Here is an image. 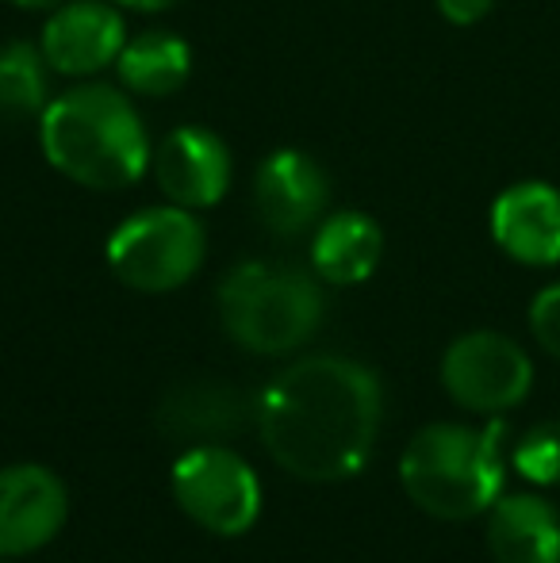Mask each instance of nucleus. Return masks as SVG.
Returning a JSON list of instances; mask_svg holds the SVG:
<instances>
[{"instance_id": "6", "label": "nucleus", "mask_w": 560, "mask_h": 563, "mask_svg": "<svg viewBox=\"0 0 560 563\" xmlns=\"http://www.w3.org/2000/svg\"><path fill=\"white\" fill-rule=\"evenodd\" d=\"M173 495L180 510L216 537H239L257 521L262 487L239 452L223 445H193L173 464Z\"/></svg>"}, {"instance_id": "1", "label": "nucleus", "mask_w": 560, "mask_h": 563, "mask_svg": "<svg viewBox=\"0 0 560 563\" xmlns=\"http://www.w3.org/2000/svg\"><path fill=\"white\" fill-rule=\"evenodd\" d=\"M381 379L350 356H304L257 399L265 449L304 483H342L361 472L381 438Z\"/></svg>"}, {"instance_id": "19", "label": "nucleus", "mask_w": 560, "mask_h": 563, "mask_svg": "<svg viewBox=\"0 0 560 563\" xmlns=\"http://www.w3.org/2000/svg\"><path fill=\"white\" fill-rule=\"evenodd\" d=\"M530 334L553 361H560V280L546 284L530 303Z\"/></svg>"}, {"instance_id": "9", "label": "nucleus", "mask_w": 560, "mask_h": 563, "mask_svg": "<svg viewBox=\"0 0 560 563\" xmlns=\"http://www.w3.org/2000/svg\"><path fill=\"white\" fill-rule=\"evenodd\" d=\"M123 43H128V23L120 8L105 0H69L54 8L43 23V51L46 66L62 77H92L100 69L116 66Z\"/></svg>"}, {"instance_id": "7", "label": "nucleus", "mask_w": 560, "mask_h": 563, "mask_svg": "<svg viewBox=\"0 0 560 563\" xmlns=\"http://www.w3.org/2000/svg\"><path fill=\"white\" fill-rule=\"evenodd\" d=\"M441 387L449 399L476 415H503L534 387V361L499 330H469L441 356Z\"/></svg>"}, {"instance_id": "10", "label": "nucleus", "mask_w": 560, "mask_h": 563, "mask_svg": "<svg viewBox=\"0 0 560 563\" xmlns=\"http://www.w3.org/2000/svg\"><path fill=\"white\" fill-rule=\"evenodd\" d=\"M69 514L62 479L43 464L0 467V560L39 552L58 537Z\"/></svg>"}, {"instance_id": "3", "label": "nucleus", "mask_w": 560, "mask_h": 563, "mask_svg": "<svg viewBox=\"0 0 560 563\" xmlns=\"http://www.w3.org/2000/svg\"><path fill=\"white\" fill-rule=\"evenodd\" d=\"M499 433V426H487V430L457 422L422 426L399 460L407 498L441 521H469L492 510L507 475Z\"/></svg>"}, {"instance_id": "17", "label": "nucleus", "mask_w": 560, "mask_h": 563, "mask_svg": "<svg viewBox=\"0 0 560 563\" xmlns=\"http://www.w3.org/2000/svg\"><path fill=\"white\" fill-rule=\"evenodd\" d=\"M46 58L31 43H4L0 46V119L43 115L51 104V85H46Z\"/></svg>"}, {"instance_id": "14", "label": "nucleus", "mask_w": 560, "mask_h": 563, "mask_svg": "<svg viewBox=\"0 0 560 563\" xmlns=\"http://www.w3.org/2000/svg\"><path fill=\"white\" fill-rule=\"evenodd\" d=\"M384 257V230L365 211H334L322 219L311 242V268L319 280L350 288L365 284Z\"/></svg>"}, {"instance_id": "4", "label": "nucleus", "mask_w": 560, "mask_h": 563, "mask_svg": "<svg viewBox=\"0 0 560 563\" xmlns=\"http://www.w3.org/2000/svg\"><path fill=\"white\" fill-rule=\"evenodd\" d=\"M327 299L299 268L246 261L219 284L223 330L250 353H292L319 330Z\"/></svg>"}, {"instance_id": "8", "label": "nucleus", "mask_w": 560, "mask_h": 563, "mask_svg": "<svg viewBox=\"0 0 560 563\" xmlns=\"http://www.w3.org/2000/svg\"><path fill=\"white\" fill-rule=\"evenodd\" d=\"M231 150L211 126H177L154 150V180L165 200L177 203V208H216L231 188Z\"/></svg>"}, {"instance_id": "2", "label": "nucleus", "mask_w": 560, "mask_h": 563, "mask_svg": "<svg viewBox=\"0 0 560 563\" xmlns=\"http://www.w3.org/2000/svg\"><path fill=\"white\" fill-rule=\"evenodd\" d=\"M51 169L97 192L131 188L150 169V139L139 108L112 85H77L39 115Z\"/></svg>"}, {"instance_id": "20", "label": "nucleus", "mask_w": 560, "mask_h": 563, "mask_svg": "<svg viewBox=\"0 0 560 563\" xmlns=\"http://www.w3.org/2000/svg\"><path fill=\"white\" fill-rule=\"evenodd\" d=\"M441 12V20L453 27H476L480 20H487L495 8V0H433Z\"/></svg>"}, {"instance_id": "22", "label": "nucleus", "mask_w": 560, "mask_h": 563, "mask_svg": "<svg viewBox=\"0 0 560 563\" xmlns=\"http://www.w3.org/2000/svg\"><path fill=\"white\" fill-rule=\"evenodd\" d=\"M15 8H28V12H54V8L69 4V0H12Z\"/></svg>"}, {"instance_id": "11", "label": "nucleus", "mask_w": 560, "mask_h": 563, "mask_svg": "<svg viewBox=\"0 0 560 563\" xmlns=\"http://www.w3.org/2000/svg\"><path fill=\"white\" fill-rule=\"evenodd\" d=\"M492 242L515 265H560V188L549 180H515L492 200L487 211Z\"/></svg>"}, {"instance_id": "16", "label": "nucleus", "mask_w": 560, "mask_h": 563, "mask_svg": "<svg viewBox=\"0 0 560 563\" xmlns=\"http://www.w3.org/2000/svg\"><path fill=\"white\" fill-rule=\"evenodd\" d=\"M239 395L227 384H188L169 391L162 407V430L173 438H196L200 445H216V438L239 430Z\"/></svg>"}, {"instance_id": "12", "label": "nucleus", "mask_w": 560, "mask_h": 563, "mask_svg": "<svg viewBox=\"0 0 560 563\" xmlns=\"http://www.w3.org/2000/svg\"><path fill=\"white\" fill-rule=\"evenodd\" d=\"M327 173L304 150H273L254 173V208L273 234H304L327 211Z\"/></svg>"}, {"instance_id": "21", "label": "nucleus", "mask_w": 560, "mask_h": 563, "mask_svg": "<svg viewBox=\"0 0 560 563\" xmlns=\"http://www.w3.org/2000/svg\"><path fill=\"white\" fill-rule=\"evenodd\" d=\"M112 4L135 8V12H165V8L180 4V0H112Z\"/></svg>"}, {"instance_id": "15", "label": "nucleus", "mask_w": 560, "mask_h": 563, "mask_svg": "<svg viewBox=\"0 0 560 563\" xmlns=\"http://www.w3.org/2000/svg\"><path fill=\"white\" fill-rule=\"evenodd\" d=\"M116 69H120L123 89L139 92V97H169L193 74V51L185 38L169 35V31H146V35L123 43Z\"/></svg>"}, {"instance_id": "5", "label": "nucleus", "mask_w": 560, "mask_h": 563, "mask_svg": "<svg viewBox=\"0 0 560 563\" xmlns=\"http://www.w3.org/2000/svg\"><path fill=\"white\" fill-rule=\"evenodd\" d=\"M208 230L188 208L162 203V208L135 211L108 238V265L128 288L162 296L188 284L204 265Z\"/></svg>"}, {"instance_id": "18", "label": "nucleus", "mask_w": 560, "mask_h": 563, "mask_svg": "<svg viewBox=\"0 0 560 563\" xmlns=\"http://www.w3.org/2000/svg\"><path fill=\"white\" fill-rule=\"evenodd\" d=\"M515 472L534 487H557L560 483V422H538L523 433L515 445Z\"/></svg>"}, {"instance_id": "13", "label": "nucleus", "mask_w": 560, "mask_h": 563, "mask_svg": "<svg viewBox=\"0 0 560 563\" xmlns=\"http://www.w3.org/2000/svg\"><path fill=\"white\" fill-rule=\"evenodd\" d=\"M495 563H560V514L541 495H499L487 514Z\"/></svg>"}]
</instances>
